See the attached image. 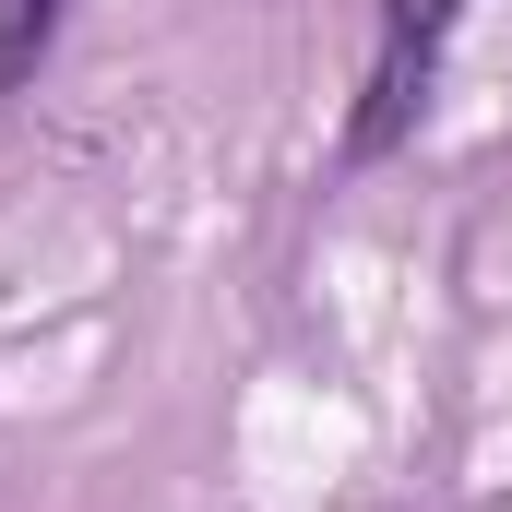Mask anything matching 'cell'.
Instances as JSON below:
<instances>
[{
    "label": "cell",
    "mask_w": 512,
    "mask_h": 512,
    "mask_svg": "<svg viewBox=\"0 0 512 512\" xmlns=\"http://www.w3.org/2000/svg\"><path fill=\"white\" fill-rule=\"evenodd\" d=\"M465 0H382V48H370V84H358V120H346V155L370 167L405 131L429 120V84H441V48H453Z\"/></svg>",
    "instance_id": "obj_1"
},
{
    "label": "cell",
    "mask_w": 512,
    "mask_h": 512,
    "mask_svg": "<svg viewBox=\"0 0 512 512\" xmlns=\"http://www.w3.org/2000/svg\"><path fill=\"white\" fill-rule=\"evenodd\" d=\"M48 48V0H12V36H0V84H24V60Z\"/></svg>",
    "instance_id": "obj_2"
}]
</instances>
